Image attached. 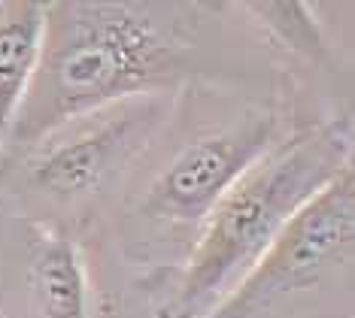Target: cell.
<instances>
[{"mask_svg": "<svg viewBox=\"0 0 355 318\" xmlns=\"http://www.w3.org/2000/svg\"><path fill=\"white\" fill-rule=\"evenodd\" d=\"M213 3L61 0L46 3L40 61L0 161L64 121L140 94L173 91L204 73Z\"/></svg>", "mask_w": 355, "mask_h": 318, "instance_id": "1", "label": "cell"}, {"mask_svg": "<svg viewBox=\"0 0 355 318\" xmlns=\"http://www.w3.org/2000/svg\"><path fill=\"white\" fill-rule=\"evenodd\" d=\"M352 164L349 118H328L273 143L200 224L152 318H209L261 260L295 212Z\"/></svg>", "mask_w": 355, "mask_h": 318, "instance_id": "2", "label": "cell"}, {"mask_svg": "<svg viewBox=\"0 0 355 318\" xmlns=\"http://www.w3.org/2000/svg\"><path fill=\"white\" fill-rule=\"evenodd\" d=\"M171 91L140 94L64 121L0 161V179L40 206L73 215L92 206L171 112Z\"/></svg>", "mask_w": 355, "mask_h": 318, "instance_id": "3", "label": "cell"}, {"mask_svg": "<svg viewBox=\"0 0 355 318\" xmlns=\"http://www.w3.org/2000/svg\"><path fill=\"white\" fill-rule=\"evenodd\" d=\"M282 136L279 116L270 109H243L237 121L198 134L152 176L134 209V222L158 236L191 231L195 242L216 203Z\"/></svg>", "mask_w": 355, "mask_h": 318, "instance_id": "4", "label": "cell"}, {"mask_svg": "<svg viewBox=\"0 0 355 318\" xmlns=\"http://www.w3.org/2000/svg\"><path fill=\"white\" fill-rule=\"evenodd\" d=\"M355 240V179L343 167L310 203L295 212L261 260L209 318H258L282 300L319 288L349 270Z\"/></svg>", "mask_w": 355, "mask_h": 318, "instance_id": "5", "label": "cell"}, {"mask_svg": "<svg viewBox=\"0 0 355 318\" xmlns=\"http://www.w3.org/2000/svg\"><path fill=\"white\" fill-rule=\"evenodd\" d=\"M46 30V3L0 0V149L34 79Z\"/></svg>", "mask_w": 355, "mask_h": 318, "instance_id": "6", "label": "cell"}, {"mask_svg": "<svg viewBox=\"0 0 355 318\" xmlns=\"http://www.w3.org/2000/svg\"><path fill=\"white\" fill-rule=\"evenodd\" d=\"M31 291L43 318H88V282L79 246L52 233L31 260Z\"/></svg>", "mask_w": 355, "mask_h": 318, "instance_id": "7", "label": "cell"}, {"mask_svg": "<svg viewBox=\"0 0 355 318\" xmlns=\"http://www.w3.org/2000/svg\"><path fill=\"white\" fill-rule=\"evenodd\" d=\"M240 12L252 15V24L268 34L286 52L310 64H325L331 46L322 34L316 12L306 3H243Z\"/></svg>", "mask_w": 355, "mask_h": 318, "instance_id": "8", "label": "cell"}]
</instances>
